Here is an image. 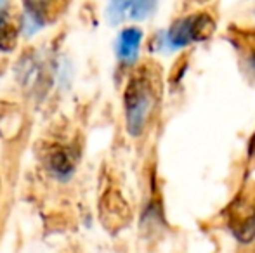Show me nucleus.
Masks as SVG:
<instances>
[{"label": "nucleus", "mask_w": 255, "mask_h": 253, "mask_svg": "<svg viewBox=\"0 0 255 253\" xmlns=\"http://www.w3.org/2000/svg\"><path fill=\"white\" fill-rule=\"evenodd\" d=\"M250 51H252V59H254V64H255V40L252 42V49H250Z\"/></svg>", "instance_id": "10"}, {"label": "nucleus", "mask_w": 255, "mask_h": 253, "mask_svg": "<svg viewBox=\"0 0 255 253\" xmlns=\"http://www.w3.org/2000/svg\"><path fill=\"white\" fill-rule=\"evenodd\" d=\"M214 30V17L207 12H196L175 21L167 33V42L174 49L186 47L189 44H196V42L210 38Z\"/></svg>", "instance_id": "2"}, {"label": "nucleus", "mask_w": 255, "mask_h": 253, "mask_svg": "<svg viewBox=\"0 0 255 253\" xmlns=\"http://www.w3.org/2000/svg\"><path fill=\"white\" fill-rule=\"evenodd\" d=\"M156 9V0H110L108 19L113 24L125 21H141L151 16Z\"/></svg>", "instance_id": "4"}, {"label": "nucleus", "mask_w": 255, "mask_h": 253, "mask_svg": "<svg viewBox=\"0 0 255 253\" xmlns=\"http://www.w3.org/2000/svg\"><path fill=\"white\" fill-rule=\"evenodd\" d=\"M101 219L108 229H118L128 219L127 203L117 191H110L101 199Z\"/></svg>", "instance_id": "5"}, {"label": "nucleus", "mask_w": 255, "mask_h": 253, "mask_svg": "<svg viewBox=\"0 0 255 253\" xmlns=\"http://www.w3.org/2000/svg\"><path fill=\"white\" fill-rule=\"evenodd\" d=\"M229 229L242 241L255 236V186H249L229 206Z\"/></svg>", "instance_id": "3"}, {"label": "nucleus", "mask_w": 255, "mask_h": 253, "mask_svg": "<svg viewBox=\"0 0 255 253\" xmlns=\"http://www.w3.org/2000/svg\"><path fill=\"white\" fill-rule=\"evenodd\" d=\"M75 162L77 160H75L73 151L70 148H63V146H54L47 155V167L59 179H68L73 173Z\"/></svg>", "instance_id": "7"}, {"label": "nucleus", "mask_w": 255, "mask_h": 253, "mask_svg": "<svg viewBox=\"0 0 255 253\" xmlns=\"http://www.w3.org/2000/svg\"><path fill=\"white\" fill-rule=\"evenodd\" d=\"M141 40H142V31L139 28H125L124 31L118 37V44H117V52L118 58L125 63H130L137 58L139 47H141Z\"/></svg>", "instance_id": "9"}, {"label": "nucleus", "mask_w": 255, "mask_h": 253, "mask_svg": "<svg viewBox=\"0 0 255 253\" xmlns=\"http://www.w3.org/2000/svg\"><path fill=\"white\" fill-rule=\"evenodd\" d=\"M19 26L21 23L16 12L10 9L3 10V14L0 16V51L2 52L14 51L17 35H19Z\"/></svg>", "instance_id": "8"}, {"label": "nucleus", "mask_w": 255, "mask_h": 253, "mask_svg": "<svg viewBox=\"0 0 255 253\" xmlns=\"http://www.w3.org/2000/svg\"><path fill=\"white\" fill-rule=\"evenodd\" d=\"M3 3H5V0H0V9L3 7Z\"/></svg>", "instance_id": "11"}, {"label": "nucleus", "mask_w": 255, "mask_h": 253, "mask_svg": "<svg viewBox=\"0 0 255 253\" xmlns=\"http://www.w3.org/2000/svg\"><path fill=\"white\" fill-rule=\"evenodd\" d=\"M70 0H24L26 14L37 24H44L54 19L66 7Z\"/></svg>", "instance_id": "6"}, {"label": "nucleus", "mask_w": 255, "mask_h": 253, "mask_svg": "<svg viewBox=\"0 0 255 253\" xmlns=\"http://www.w3.org/2000/svg\"><path fill=\"white\" fill-rule=\"evenodd\" d=\"M161 94V77L153 63H144L130 75L124 90L125 125L132 137H139L151 122Z\"/></svg>", "instance_id": "1"}]
</instances>
